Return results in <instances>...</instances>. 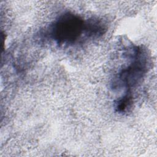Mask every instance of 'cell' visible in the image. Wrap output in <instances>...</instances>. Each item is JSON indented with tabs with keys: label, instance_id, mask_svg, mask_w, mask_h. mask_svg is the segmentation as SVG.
Instances as JSON below:
<instances>
[{
	"label": "cell",
	"instance_id": "1",
	"mask_svg": "<svg viewBox=\"0 0 157 157\" xmlns=\"http://www.w3.org/2000/svg\"><path fill=\"white\" fill-rule=\"evenodd\" d=\"M86 30V23L82 18L67 12L59 17L52 29V36L58 44H72Z\"/></svg>",
	"mask_w": 157,
	"mask_h": 157
},
{
	"label": "cell",
	"instance_id": "2",
	"mask_svg": "<svg viewBox=\"0 0 157 157\" xmlns=\"http://www.w3.org/2000/svg\"><path fill=\"white\" fill-rule=\"evenodd\" d=\"M141 54V50L136 49V56L134 61L120 73V80L126 87L130 88L136 85L145 72L147 61Z\"/></svg>",
	"mask_w": 157,
	"mask_h": 157
},
{
	"label": "cell",
	"instance_id": "3",
	"mask_svg": "<svg viewBox=\"0 0 157 157\" xmlns=\"http://www.w3.org/2000/svg\"><path fill=\"white\" fill-rule=\"evenodd\" d=\"M132 97L131 94H126L122 99L118 101L117 105V108L119 112H124L129 106L131 103Z\"/></svg>",
	"mask_w": 157,
	"mask_h": 157
}]
</instances>
